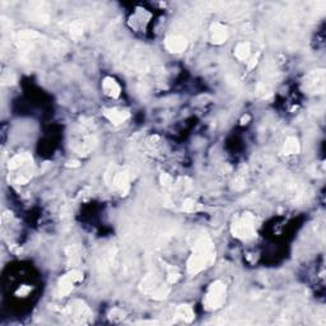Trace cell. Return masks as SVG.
<instances>
[{
    "mask_svg": "<svg viewBox=\"0 0 326 326\" xmlns=\"http://www.w3.org/2000/svg\"><path fill=\"white\" fill-rule=\"evenodd\" d=\"M68 167H78L79 166V162L78 160H70V162H68V165H66Z\"/></svg>",
    "mask_w": 326,
    "mask_h": 326,
    "instance_id": "25",
    "label": "cell"
},
{
    "mask_svg": "<svg viewBox=\"0 0 326 326\" xmlns=\"http://www.w3.org/2000/svg\"><path fill=\"white\" fill-rule=\"evenodd\" d=\"M249 120H250V117L249 116H244V117H242V124H246V121H249Z\"/></svg>",
    "mask_w": 326,
    "mask_h": 326,
    "instance_id": "26",
    "label": "cell"
},
{
    "mask_svg": "<svg viewBox=\"0 0 326 326\" xmlns=\"http://www.w3.org/2000/svg\"><path fill=\"white\" fill-rule=\"evenodd\" d=\"M83 280V273L79 270L73 269L69 273H66L65 275L60 278L59 283L56 287V296L57 297H65L73 291V288L76 284Z\"/></svg>",
    "mask_w": 326,
    "mask_h": 326,
    "instance_id": "6",
    "label": "cell"
},
{
    "mask_svg": "<svg viewBox=\"0 0 326 326\" xmlns=\"http://www.w3.org/2000/svg\"><path fill=\"white\" fill-rule=\"evenodd\" d=\"M40 37L41 36L33 31H23V32L17 33L16 44L19 50H28Z\"/></svg>",
    "mask_w": 326,
    "mask_h": 326,
    "instance_id": "10",
    "label": "cell"
},
{
    "mask_svg": "<svg viewBox=\"0 0 326 326\" xmlns=\"http://www.w3.org/2000/svg\"><path fill=\"white\" fill-rule=\"evenodd\" d=\"M102 91L110 98H119L121 95V87L112 76H106L102 80Z\"/></svg>",
    "mask_w": 326,
    "mask_h": 326,
    "instance_id": "13",
    "label": "cell"
},
{
    "mask_svg": "<svg viewBox=\"0 0 326 326\" xmlns=\"http://www.w3.org/2000/svg\"><path fill=\"white\" fill-rule=\"evenodd\" d=\"M227 288L226 284L220 280H215L209 285L205 297H204V308L207 311H214L220 308L226 302Z\"/></svg>",
    "mask_w": 326,
    "mask_h": 326,
    "instance_id": "4",
    "label": "cell"
},
{
    "mask_svg": "<svg viewBox=\"0 0 326 326\" xmlns=\"http://www.w3.org/2000/svg\"><path fill=\"white\" fill-rule=\"evenodd\" d=\"M159 181H160V185H162L163 188H171V186L174 185V180H172V177L170 176L169 174L160 175Z\"/></svg>",
    "mask_w": 326,
    "mask_h": 326,
    "instance_id": "22",
    "label": "cell"
},
{
    "mask_svg": "<svg viewBox=\"0 0 326 326\" xmlns=\"http://www.w3.org/2000/svg\"><path fill=\"white\" fill-rule=\"evenodd\" d=\"M104 116L111 122L112 125H121L126 120L130 117V114L126 110H120V109H106L104 110Z\"/></svg>",
    "mask_w": 326,
    "mask_h": 326,
    "instance_id": "11",
    "label": "cell"
},
{
    "mask_svg": "<svg viewBox=\"0 0 326 326\" xmlns=\"http://www.w3.org/2000/svg\"><path fill=\"white\" fill-rule=\"evenodd\" d=\"M69 32H70V36L73 38H79L85 32V25H83L82 21H74L70 25Z\"/></svg>",
    "mask_w": 326,
    "mask_h": 326,
    "instance_id": "21",
    "label": "cell"
},
{
    "mask_svg": "<svg viewBox=\"0 0 326 326\" xmlns=\"http://www.w3.org/2000/svg\"><path fill=\"white\" fill-rule=\"evenodd\" d=\"M303 88L311 95H321L325 91V70H312L304 76Z\"/></svg>",
    "mask_w": 326,
    "mask_h": 326,
    "instance_id": "7",
    "label": "cell"
},
{
    "mask_svg": "<svg viewBox=\"0 0 326 326\" xmlns=\"http://www.w3.org/2000/svg\"><path fill=\"white\" fill-rule=\"evenodd\" d=\"M210 33H212V42L214 45H222L228 40V28L223 23H214L210 28Z\"/></svg>",
    "mask_w": 326,
    "mask_h": 326,
    "instance_id": "12",
    "label": "cell"
},
{
    "mask_svg": "<svg viewBox=\"0 0 326 326\" xmlns=\"http://www.w3.org/2000/svg\"><path fill=\"white\" fill-rule=\"evenodd\" d=\"M165 46L172 54H181L188 47V40L184 36L172 35L169 36L165 41Z\"/></svg>",
    "mask_w": 326,
    "mask_h": 326,
    "instance_id": "9",
    "label": "cell"
},
{
    "mask_svg": "<svg viewBox=\"0 0 326 326\" xmlns=\"http://www.w3.org/2000/svg\"><path fill=\"white\" fill-rule=\"evenodd\" d=\"M166 270H167V278H166L167 284L170 285L176 284V283L180 280V278H181V274H180L179 269H177L176 267H174V265H167Z\"/></svg>",
    "mask_w": 326,
    "mask_h": 326,
    "instance_id": "19",
    "label": "cell"
},
{
    "mask_svg": "<svg viewBox=\"0 0 326 326\" xmlns=\"http://www.w3.org/2000/svg\"><path fill=\"white\" fill-rule=\"evenodd\" d=\"M259 56H260V54H256L255 56L250 60V63H249V70H251V69L255 68L256 64H258V61H259Z\"/></svg>",
    "mask_w": 326,
    "mask_h": 326,
    "instance_id": "24",
    "label": "cell"
},
{
    "mask_svg": "<svg viewBox=\"0 0 326 326\" xmlns=\"http://www.w3.org/2000/svg\"><path fill=\"white\" fill-rule=\"evenodd\" d=\"M176 316L184 322H191L195 318V312L190 304H180L176 310Z\"/></svg>",
    "mask_w": 326,
    "mask_h": 326,
    "instance_id": "16",
    "label": "cell"
},
{
    "mask_svg": "<svg viewBox=\"0 0 326 326\" xmlns=\"http://www.w3.org/2000/svg\"><path fill=\"white\" fill-rule=\"evenodd\" d=\"M32 155L30 153H19V154L14 155L8 163L9 171H18L22 167L27 166L30 163H32Z\"/></svg>",
    "mask_w": 326,
    "mask_h": 326,
    "instance_id": "14",
    "label": "cell"
},
{
    "mask_svg": "<svg viewBox=\"0 0 326 326\" xmlns=\"http://www.w3.org/2000/svg\"><path fill=\"white\" fill-rule=\"evenodd\" d=\"M233 54L234 56H236L238 60H241V61L248 60L251 54V45L249 44V42H244V41L238 42V44L236 45V47H234Z\"/></svg>",
    "mask_w": 326,
    "mask_h": 326,
    "instance_id": "17",
    "label": "cell"
},
{
    "mask_svg": "<svg viewBox=\"0 0 326 326\" xmlns=\"http://www.w3.org/2000/svg\"><path fill=\"white\" fill-rule=\"evenodd\" d=\"M32 291V288H31L30 285H21L18 288V291H17V296L19 297H26L28 296V293Z\"/></svg>",
    "mask_w": 326,
    "mask_h": 326,
    "instance_id": "23",
    "label": "cell"
},
{
    "mask_svg": "<svg viewBox=\"0 0 326 326\" xmlns=\"http://www.w3.org/2000/svg\"><path fill=\"white\" fill-rule=\"evenodd\" d=\"M299 150H301V145H299L298 139L294 138V136H289V138L285 139L284 144H283L282 153L284 155H294L298 154Z\"/></svg>",
    "mask_w": 326,
    "mask_h": 326,
    "instance_id": "15",
    "label": "cell"
},
{
    "mask_svg": "<svg viewBox=\"0 0 326 326\" xmlns=\"http://www.w3.org/2000/svg\"><path fill=\"white\" fill-rule=\"evenodd\" d=\"M215 261V248L208 234H201L196 239L190 258L188 260V272L196 275L212 267Z\"/></svg>",
    "mask_w": 326,
    "mask_h": 326,
    "instance_id": "1",
    "label": "cell"
},
{
    "mask_svg": "<svg viewBox=\"0 0 326 326\" xmlns=\"http://www.w3.org/2000/svg\"><path fill=\"white\" fill-rule=\"evenodd\" d=\"M171 285L167 284V282L163 284L160 283V280L158 279L157 275L154 274H148L143 278V280L140 282V285H139V288L140 291L143 292L147 296L152 297V298L158 299H166L169 297L170 292H171V288H170Z\"/></svg>",
    "mask_w": 326,
    "mask_h": 326,
    "instance_id": "2",
    "label": "cell"
},
{
    "mask_svg": "<svg viewBox=\"0 0 326 326\" xmlns=\"http://www.w3.org/2000/svg\"><path fill=\"white\" fill-rule=\"evenodd\" d=\"M66 258H68V261L73 265L75 264H79L82 261V255H80V250L76 246H69L66 249Z\"/></svg>",
    "mask_w": 326,
    "mask_h": 326,
    "instance_id": "20",
    "label": "cell"
},
{
    "mask_svg": "<svg viewBox=\"0 0 326 326\" xmlns=\"http://www.w3.org/2000/svg\"><path fill=\"white\" fill-rule=\"evenodd\" d=\"M181 210L185 213H198L200 212V210H203V205H201L200 203H198L196 200H194V199L188 198L182 203Z\"/></svg>",
    "mask_w": 326,
    "mask_h": 326,
    "instance_id": "18",
    "label": "cell"
},
{
    "mask_svg": "<svg viewBox=\"0 0 326 326\" xmlns=\"http://www.w3.org/2000/svg\"><path fill=\"white\" fill-rule=\"evenodd\" d=\"M63 313L65 317L73 323H88L92 318L93 313L87 304L80 299L71 301L70 303L63 310Z\"/></svg>",
    "mask_w": 326,
    "mask_h": 326,
    "instance_id": "5",
    "label": "cell"
},
{
    "mask_svg": "<svg viewBox=\"0 0 326 326\" xmlns=\"http://www.w3.org/2000/svg\"><path fill=\"white\" fill-rule=\"evenodd\" d=\"M111 184L116 191H119L120 195H126L130 190V177L126 171H117L112 176Z\"/></svg>",
    "mask_w": 326,
    "mask_h": 326,
    "instance_id": "8",
    "label": "cell"
},
{
    "mask_svg": "<svg viewBox=\"0 0 326 326\" xmlns=\"http://www.w3.org/2000/svg\"><path fill=\"white\" fill-rule=\"evenodd\" d=\"M258 219L253 213H243L232 224V234L239 239H250L256 234Z\"/></svg>",
    "mask_w": 326,
    "mask_h": 326,
    "instance_id": "3",
    "label": "cell"
}]
</instances>
